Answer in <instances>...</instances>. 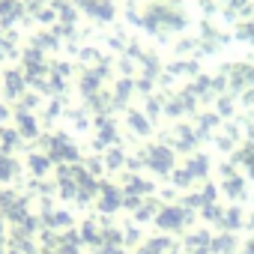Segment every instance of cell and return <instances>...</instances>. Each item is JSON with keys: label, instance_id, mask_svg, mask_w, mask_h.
<instances>
[{"label": "cell", "instance_id": "1", "mask_svg": "<svg viewBox=\"0 0 254 254\" xmlns=\"http://www.w3.org/2000/svg\"><path fill=\"white\" fill-rule=\"evenodd\" d=\"M141 162L147 168H153L156 174H165V177L174 171V153L162 144H150L147 150H141Z\"/></svg>", "mask_w": 254, "mask_h": 254}, {"label": "cell", "instance_id": "2", "mask_svg": "<svg viewBox=\"0 0 254 254\" xmlns=\"http://www.w3.org/2000/svg\"><path fill=\"white\" fill-rule=\"evenodd\" d=\"M194 221V212H189L186 206H162L156 215L159 230H183Z\"/></svg>", "mask_w": 254, "mask_h": 254}, {"label": "cell", "instance_id": "3", "mask_svg": "<svg viewBox=\"0 0 254 254\" xmlns=\"http://www.w3.org/2000/svg\"><path fill=\"white\" fill-rule=\"evenodd\" d=\"M123 206V189H117L114 183H99V194H96V209L105 215H114Z\"/></svg>", "mask_w": 254, "mask_h": 254}, {"label": "cell", "instance_id": "4", "mask_svg": "<svg viewBox=\"0 0 254 254\" xmlns=\"http://www.w3.org/2000/svg\"><path fill=\"white\" fill-rule=\"evenodd\" d=\"M209 242H212V236H209L206 230H194V233L186 236V248H189V254H206V251H209Z\"/></svg>", "mask_w": 254, "mask_h": 254}, {"label": "cell", "instance_id": "5", "mask_svg": "<svg viewBox=\"0 0 254 254\" xmlns=\"http://www.w3.org/2000/svg\"><path fill=\"white\" fill-rule=\"evenodd\" d=\"M3 84H6V96H21L24 93V84H27V78H24V72H18V69H6V75H3Z\"/></svg>", "mask_w": 254, "mask_h": 254}, {"label": "cell", "instance_id": "6", "mask_svg": "<svg viewBox=\"0 0 254 254\" xmlns=\"http://www.w3.org/2000/svg\"><path fill=\"white\" fill-rule=\"evenodd\" d=\"M45 224H48V230H69L72 227V215L66 209H48L45 212Z\"/></svg>", "mask_w": 254, "mask_h": 254}, {"label": "cell", "instance_id": "7", "mask_svg": "<svg viewBox=\"0 0 254 254\" xmlns=\"http://www.w3.org/2000/svg\"><path fill=\"white\" fill-rule=\"evenodd\" d=\"M159 209H162V203H159L156 197H147V200H141V206L135 209V224L156 218V215H159Z\"/></svg>", "mask_w": 254, "mask_h": 254}, {"label": "cell", "instance_id": "8", "mask_svg": "<svg viewBox=\"0 0 254 254\" xmlns=\"http://www.w3.org/2000/svg\"><path fill=\"white\" fill-rule=\"evenodd\" d=\"M21 12H24V6L18 3V0H0V21L3 24H12Z\"/></svg>", "mask_w": 254, "mask_h": 254}, {"label": "cell", "instance_id": "9", "mask_svg": "<svg viewBox=\"0 0 254 254\" xmlns=\"http://www.w3.org/2000/svg\"><path fill=\"white\" fill-rule=\"evenodd\" d=\"M18 162L12 159V156H6V153H0V183H9V180H15L18 177Z\"/></svg>", "mask_w": 254, "mask_h": 254}, {"label": "cell", "instance_id": "10", "mask_svg": "<svg viewBox=\"0 0 254 254\" xmlns=\"http://www.w3.org/2000/svg\"><path fill=\"white\" fill-rule=\"evenodd\" d=\"M186 171L191 174V180H200V177H206V171H209V159H206V156H191V159L186 162Z\"/></svg>", "mask_w": 254, "mask_h": 254}, {"label": "cell", "instance_id": "11", "mask_svg": "<svg viewBox=\"0 0 254 254\" xmlns=\"http://www.w3.org/2000/svg\"><path fill=\"white\" fill-rule=\"evenodd\" d=\"M99 233H102V227H99L93 218H87V221L81 224V230H78L81 242H87V245H99Z\"/></svg>", "mask_w": 254, "mask_h": 254}, {"label": "cell", "instance_id": "12", "mask_svg": "<svg viewBox=\"0 0 254 254\" xmlns=\"http://www.w3.org/2000/svg\"><path fill=\"white\" fill-rule=\"evenodd\" d=\"M233 248H236V239L230 233H221V236H215L209 242V251L212 254H233Z\"/></svg>", "mask_w": 254, "mask_h": 254}, {"label": "cell", "instance_id": "13", "mask_svg": "<svg viewBox=\"0 0 254 254\" xmlns=\"http://www.w3.org/2000/svg\"><path fill=\"white\" fill-rule=\"evenodd\" d=\"M51 165H54V162H51L48 156H30V159H27V168H30V174H33V177H39V180H42V177L51 171Z\"/></svg>", "mask_w": 254, "mask_h": 254}, {"label": "cell", "instance_id": "14", "mask_svg": "<svg viewBox=\"0 0 254 254\" xmlns=\"http://www.w3.org/2000/svg\"><path fill=\"white\" fill-rule=\"evenodd\" d=\"M15 117H18V135H24V138H36V123H33V117H30L27 111H18Z\"/></svg>", "mask_w": 254, "mask_h": 254}, {"label": "cell", "instance_id": "15", "mask_svg": "<svg viewBox=\"0 0 254 254\" xmlns=\"http://www.w3.org/2000/svg\"><path fill=\"white\" fill-rule=\"evenodd\" d=\"M12 150H18V132H12V129H0V153H12Z\"/></svg>", "mask_w": 254, "mask_h": 254}, {"label": "cell", "instance_id": "16", "mask_svg": "<svg viewBox=\"0 0 254 254\" xmlns=\"http://www.w3.org/2000/svg\"><path fill=\"white\" fill-rule=\"evenodd\" d=\"M99 75H96V69H90V72H84V78H81V90L87 93V96H93V93H99Z\"/></svg>", "mask_w": 254, "mask_h": 254}, {"label": "cell", "instance_id": "17", "mask_svg": "<svg viewBox=\"0 0 254 254\" xmlns=\"http://www.w3.org/2000/svg\"><path fill=\"white\" fill-rule=\"evenodd\" d=\"M123 165H126V156H123L117 147H114V150H108V156H105V168H108V171H120Z\"/></svg>", "mask_w": 254, "mask_h": 254}, {"label": "cell", "instance_id": "18", "mask_svg": "<svg viewBox=\"0 0 254 254\" xmlns=\"http://www.w3.org/2000/svg\"><path fill=\"white\" fill-rule=\"evenodd\" d=\"M129 126H132V129H135L138 135H147V132H150V123H147L138 111H132V114H129Z\"/></svg>", "mask_w": 254, "mask_h": 254}, {"label": "cell", "instance_id": "19", "mask_svg": "<svg viewBox=\"0 0 254 254\" xmlns=\"http://www.w3.org/2000/svg\"><path fill=\"white\" fill-rule=\"evenodd\" d=\"M239 221H242V215H239V209H227V212L221 215V221H218V224H224L227 230H233V227H239Z\"/></svg>", "mask_w": 254, "mask_h": 254}, {"label": "cell", "instance_id": "20", "mask_svg": "<svg viewBox=\"0 0 254 254\" xmlns=\"http://www.w3.org/2000/svg\"><path fill=\"white\" fill-rule=\"evenodd\" d=\"M197 72V63H174L171 66V75H194Z\"/></svg>", "mask_w": 254, "mask_h": 254}, {"label": "cell", "instance_id": "21", "mask_svg": "<svg viewBox=\"0 0 254 254\" xmlns=\"http://www.w3.org/2000/svg\"><path fill=\"white\" fill-rule=\"evenodd\" d=\"M191 183H194V180H191V174H189L186 168H183V171H174V186H177V189H186V186H191Z\"/></svg>", "mask_w": 254, "mask_h": 254}, {"label": "cell", "instance_id": "22", "mask_svg": "<svg viewBox=\"0 0 254 254\" xmlns=\"http://www.w3.org/2000/svg\"><path fill=\"white\" fill-rule=\"evenodd\" d=\"M84 165H87L84 171H87V174H90L93 180H96V174H102V171H105V162H102V159H87Z\"/></svg>", "mask_w": 254, "mask_h": 254}, {"label": "cell", "instance_id": "23", "mask_svg": "<svg viewBox=\"0 0 254 254\" xmlns=\"http://www.w3.org/2000/svg\"><path fill=\"white\" fill-rule=\"evenodd\" d=\"M224 191H227L230 197H242V180H233V177H230V180L224 183Z\"/></svg>", "mask_w": 254, "mask_h": 254}, {"label": "cell", "instance_id": "24", "mask_svg": "<svg viewBox=\"0 0 254 254\" xmlns=\"http://www.w3.org/2000/svg\"><path fill=\"white\" fill-rule=\"evenodd\" d=\"M138 239H141V230L138 227H126V233H123V242L126 245H135Z\"/></svg>", "mask_w": 254, "mask_h": 254}, {"label": "cell", "instance_id": "25", "mask_svg": "<svg viewBox=\"0 0 254 254\" xmlns=\"http://www.w3.org/2000/svg\"><path fill=\"white\" fill-rule=\"evenodd\" d=\"M36 48H39V51H45V48L51 51V48H57V39L45 33V36H39V39H36Z\"/></svg>", "mask_w": 254, "mask_h": 254}, {"label": "cell", "instance_id": "26", "mask_svg": "<svg viewBox=\"0 0 254 254\" xmlns=\"http://www.w3.org/2000/svg\"><path fill=\"white\" fill-rule=\"evenodd\" d=\"M93 254H123V245H93Z\"/></svg>", "mask_w": 254, "mask_h": 254}, {"label": "cell", "instance_id": "27", "mask_svg": "<svg viewBox=\"0 0 254 254\" xmlns=\"http://www.w3.org/2000/svg\"><path fill=\"white\" fill-rule=\"evenodd\" d=\"M132 93V81H123V84H117V102H123L126 96Z\"/></svg>", "mask_w": 254, "mask_h": 254}, {"label": "cell", "instance_id": "28", "mask_svg": "<svg viewBox=\"0 0 254 254\" xmlns=\"http://www.w3.org/2000/svg\"><path fill=\"white\" fill-rule=\"evenodd\" d=\"M191 48H194V42H189V39H183V42H180V48H177V51H180V54H189V51H191Z\"/></svg>", "mask_w": 254, "mask_h": 254}, {"label": "cell", "instance_id": "29", "mask_svg": "<svg viewBox=\"0 0 254 254\" xmlns=\"http://www.w3.org/2000/svg\"><path fill=\"white\" fill-rule=\"evenodd\" d=\"M6 117H9V111H6V108H3V105H0V123H3V120H6Z\"/></svg>", "mask_w": 254, "mask_h": 254}, {"label": "cell", "instance_id": "30", "mask_svg": "<svg viewBox=\"0 0 254 254\" xmlns=\"http://www.w3.org/2000/svg\"><path fill=\"white\" fill-rule=\"evenodd\" d=\"M245 254H254V239H251V242L245 245Z\"/></svg>", "mask_w": 254, "mask_h": 254}]
</instances>
